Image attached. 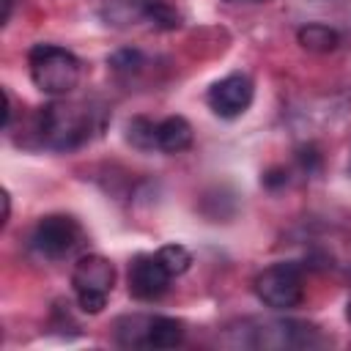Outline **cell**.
I'll return each instance as SVG.
<instances>
[{"instance_id":"6da1fadb","label":"cell","mask_w":351,"mask_h":351,"mask_svg":"<svg viewBox=\"0 0 351 351\" xmlns=\"http://www.w3.org/2000/svg\"><path fill=\"white\" fill-rule=\"evenodd\" d=\"M33 85L55 99L69 96L80 85V60L74 52L58 44H36L27 52Z\"/></svg>"},{"instance_id":"7a4b0ae2","label":"cell","mask_w":351,"mask_h":351,"mask_svg":"<svg viewBox=\"0 0 351 351\" xmlns=\"http://www.w3.org/2000/svg\"><path fill=\"white\" fill-rule=\"evenodd\" d=\"M90 134V110L74 101H52L38 112V137L47 148L71 151Z\"/></svg>"},{"instance_id":"3957f363","label":"cell","mask_w":351,"mask_h":351,"mask_svg":"<svg viewBox=\"0 0 351 351\" xmlns=\"http://www.w3.org/2000/svg\"><path fill=\"white\" fill-rule=\"evenodd\" d=\"M115 285V269L104 255H82L71 269V288L82 313L96 315L104 310Z\"/></svg>"},{"instance_id":"277c9868","label":"cell","mask_w":351,"mask_h":351,"mask_svg":"<svg viewBox=\"0 0 351 351\" xmlns=\"http://www.w3.org/2000/svg\"><path fill=\"white\" fill-rule=\"evenodd\" d=\"M252 288H255V296L271 310H293L304 299V280H302V269L296 263L266 266L255 277Z\"/></svg>"},{"instance_id":"5b68a950","label":"cell","mask_w":351,"mask_h":351,"mask_svg":"<svg viewBox=\"0 0 351 351\" xmlns=\"http://www.w3.org/2000/svg\"><path fill=\"white\" fill-rule=\"evenodd\" d=\"M80 244H82V228L74 217L66 214H49L38 219L30 236V247L47 261H63L74 255Z\"/></svg>"},{"instance_id":"8992f818","label":"cell","mask_w":351,"mask_h":351,"mask_svg":"<svg viewBox=\"0 0 351 351\" xmlns=\"http://www.w3.org/2000/svg\"><path fill=\"white\" fill-rule=\"evenodd\" d=\"M173 274L162 266V261L154 255H137L129 263V274H126V288L129 296L137 302H156L167 293Z\"/></svg>"},{"instance_id":"52a82bcc","label":"cell","mask_w":351,"mask_h":351,"mask_svg":"<svg viewBox=\"0 0 351 351\" xmlns=\"http://www.w3.org/2000/svg\"><path fill=\"white\" fill-rule=\"evenodd\" d=\"M252 96H255V85L247 74L241 71H233L222 80H217L208 93H206V101L208 107L219 115V118H239L250 104H252Z\"/></svg>"},{"instance_id":"ba28073f","label":"cell","mask_w":351,"mask_h":351,"mask_svg":"<svg viewBox=\"0 0 351 351\" xmlns=\"http://www.w3.org/2000/svg\"><path fill=\"white\" fill-rule=\"evenodd\" d=\"M192 145V123L184 115H167L156 123V148L165 154H181Z\"/></svg>"},{"instance_id":"9c48e42d","label":"cell","mask_w":351,"mask_h":351,"mask_svg":"<svg viewBox=\"0 0 351 351\" xmlns=\"http://www.w3.org/2000/svg\"><path fill=\"white\" fill-rule=\"evenodd\" d=\"M184 343V324L173 315H148L145 348H176Z\"/></svg>"},{"instance_id":"30bf717a","label":"cell","mask_w":351,"mask_h":351,"mask_svg":"<svg viewBox=\"0 0 351 351\" xmlns=\"http://www.w3.org/2000/svg\"><path fill=\"white\" fill-rule=\"evenodd\" d=\"M296 38H299V44L307 52H332L340 44V33L335 27H329V25H321V22H313V25L299 27Z\"/></svg>"},{"instance_id":"8fae6325","label":"cell","mask_w":351,"mask_h":351,"mask_svg":"<svg viewBox=\"0 0 351 351\" xmlns=\"http://www.w3.org/2000/svg\"><path fill=\"white\" fill-rule=\"evenodd\" d=\"M143 19L159 30H176L181 25L178 11L167 0H143Z\"/></svg>"},{"instance_id":"7c38bea8","label":"cell","mask_w":351,"mask_h":351,"mask_svg":"<svg viewBox=\"0 0 351 351\" xmlns=\"http://www.w3.org/2000/svg\"><path fill=\"white\" fill-rule=\"evenodd\" d=\"M126 140L137 148V151H151L156 148V123L137 115L126 123Z\"/></svg>"},{"instance_id":"4fadbf2b","label":"cell","mask_w":351,"mask_h":351,"mask_svg":"<svg viewBox=\"0 0 351 351\" xmlns=\"http://www.w3.org/2000/svg\"><path fill=\"white\" fill-rule=\"evenodd\" d=\"M156 258L162 261V266H165L173 277L184 274V271L192 266V252H189L186 247H181V244H165V247H159V250H156Z\"/></svg>"},{"instance_id":"5bb4252c","label":"cell","mask_w":351,"mask_h":351,"mask_svg":"<svg viewBox=\"0 0 351 351\" xmlns=\"http://www.w3.org/2000/svg\"><path fill=\"white\" fill-rule=\"evenodd\" d=\"M110 66L115 71H137L143 66V55L137 49H118L112 58H110Z\"/></svg>"},{"instance_id":"9a60e30c","label":"cell","mask_w":351,"mask_h":351,"mask_svg":"<svg viewBox=\"0 0 351 351\" xmlns=\"http://www.w3.org/2000/svg\"><path fill=\"white\" fill-rule=\"evenodd\" d=\"M296 156H299V165H302L307 173H313V170L321 165V156L315 154V148H313V145H307V148H299V154H296Z\"/></svg>"},{"instance_id":"2e32d148","label":"cell","mask_w":351,"mask_h":351,"mask_svg":"<svg viewBox=\"0 0 351 351\" xmlns=\"http://www.w3.org/2000/svg\"><path fill=\"white\" fill-rule=\"evenodd\" d=\"M288 181V173L282 170V167H274V170H269L266 176H263V184L269 186V189H274V186H282Z\"/></svg>"},{"instance_id":"e0dca14e","label":"cell","mask_w":351,"mask_h":351,"mask_svg":"<svg viewBox=\"0 0 351 351\" xmlns=\"http://www.w3.org/2000/svg\"><path fill=\"white\" fill-rule=\"evenodd\" d=\"M11 8H14V0H3V16H0V25H5V22H8Z\"/></svg>"},{"instance_id":"ac0fdd59","label":"cell","mask_w":351,"mask_h":351,"mask_svg":"<svg viewBox=\"0 0 351 351\" xmlns=\"http://www.w3.org/2000/svg\"><path fill=\"white\" fill-rule=\"evenodd\" d=\"M346 318H348V324H351V302L346 304Z\"/></svg>"}]
</instances>
